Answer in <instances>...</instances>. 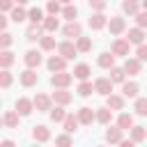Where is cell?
Segmentation results:
<instances>
[{
	"mask_svg": "<svg viewBox=\"0 0 147 147\" xmlns=\"http://www.w3.org/2000/svg\"><path fill=\"white\" fill-rule=\"evenodd\" d=\"M74 80V74H69V71H53V76H51V83H53V87H67L69 83Z\"/></svg>",
	"mask_w": 147,
	"mask_h": 147,
	"instance_id": "cell-1",
	"label": "cell"
},
{
	"mask_svg": "<svg viewBox=\"0 0 147 147\" xmlns=\"http://www.w3.org/2000/svg\"><path fill=\"white\" fill-rule=\"evenodd\" d=\"M37 80H39V74H37L32 67H28V69L21 74V85H23V87H32V85H37Z\"/></svg>",
	"mask_w": 147,
	"mask_h": 147,
	"instance_id": "cell-2",
	"label": "cell"
},
{
	"mask_svg": "<svg viewBox=\"0 0 147 147\" xmlns=\"http://www.w3.org/2000/svg\"><path fill=\"white\" fill-rule=\"evenodd\" d=\"M129 46H131V41H129V39H115L110 51H113L117 57H119V55H122V57H124V55L129 57Z\"/></svg>",
	"mask_w": 147,
	"mask_h": 147,
	"instance_id": "cell-3",
	"label": "cell"
},
{
	"mask_svg": "<svg viewBox=\"0 0 147 147\" xmlns=\"http://www.w3.org/2000/svg\"><path fill=\"white\" fill-rule=\"evenodd\" d=\"M57 53H60L62 57H67V60H74L76 53H78V48H76V44H71V41H62V44L57 46Z\"/></svg>",
	"mask_w": 147,
	"mask_h": 147,
	"instance_id": "cell-4",
	"label": "cell"
},
{
	"mask_svg": "<svg viewBox=\"0 0 147 147\" xmlns=\"http://www.w3.org/2000/svg\"><path fill=\"white\" fill-rule=\"evenodd\" d=\"M94 90H96L99 94L108 96V94L113 92V80H110V78H96V80H94Z\"/></svg>",
	"mask_w": 147,
	"mask_h": 147,
	"instance_id": "cell-5",
	"label": "cell"
},
{
	"mask_svg": "<svg viewBox=\"0 0 147 147\" xmlns=\"http://www.w3.org/2000/svg\"><path fill=\"white\" fill-rule=\"evenodd\" d=\"M64 37H69V39H78L80 37V32H83V28H80V23H76V21H69L67 25H64Z\"/></svg>",
	"mask_w": 147,
	"mask_h": 147,
	"instance_id": "cell-6",
	"label": "cell"
},
{
	"mask_svg": "<svg viewBox=\"0 0 147 147\" xmlns=\"http://www.w3.org/2000/svg\"><path fill=\"white\" fill-rule=\"evenodd\" d=\"M103 25H108V18H106L103 11H96V14L90 16V28H92V30H101Z\"/></svg>",
	"mask_w": 147,
	"mask_h": 147,
	"instance_id": "cell-7",
	"label": "cell"
},
{
	"mask_svg": "<svg viewBox=\"0 0 147 147\" xmlns=\"http://www.w3.org/2000/svg\"><path fill=\"white\" fill-rule=\"evenodd\" d=\"M124 28H126V23H124V18H122V16H113V18L108 21V30H110L113 34H122V32H124Z\"/></svg>",
	"mask_w": 147,
	"mask_h": 147,
	"instance_id": "cell-8",
	"label": "cell"
},
{
	"mask_svg": "<svg viewBox=\"0 0 147 147\" xmlns=\"http://www.w3.org/2000/svg\"><path fill=\"white\" fill-rule=\"evenodd\" d=\"M32 138H34L37 142H46V140L51 138V131H48V126H44V124H37V126L32 129Z\"/></svg>",
	"mask_w": 147,
	"mask_h": 147,
	"instance_id": "cell-9",
	"label": "cell"
},
{
	"mask_svg": "<svg viewBox=\"0 0 147 147\" xmlns=\"http://www.w3.org/2000/svg\"><path fill=\"white\" fill-rule=\"evenodd\" d=\"M124 71H126L129 76H138V74H140V60H138V57H126Z\"/></svg>",
	"mask_w": 147,
	"mask_h": 147,
	"instance_id": "cell-10",
	"label": "cell"
},
{
	"mask_svg": "<svg viewBox=\"0 0 147 147\" xmlns=\"http://www.w3.org/2000/svg\"><path fill=\"white\" fill-rule=\"evenodd\" d=\"M78 119H80V124H92V122L96 119V113H94L92 108L83 106V108L78 110Z\"/></svg>",
	"mask_w": 147,
	"mask_h": 147,
	"instance_id": "cell-11",
	"label": "cell"
},
{
	"mask_svg": "<svg viewBox=\"0 0 147 147\" xmlns=\"http://www.w3.org/2000/svg\"><path fill=\"white\" fill-rule=\"evenodd\" d=\"M53 101H55V103H60V106H67V103L71 101V94H69L64 87H57V90L53 92Z\"/></svg>",
	"mask_w": 147,
	"mask_h": 147,
	"instance_id": "cell-12",
	"label": "cell"
},
{
	"mask_svg": "<svg viewBox=\"0 0 147 147\" xmlns=\"http://www.w3.org/2000/svg\"><path fill=\"white\" fill-rule=\"evenodd\" d=\"M34 108H37L39 113L51 110V96H46V94H37V96H34Z\"/></svg>",
	"mask_w": 147,
	"mask_h": 147,
	"instance_id": "cell-13",
	"label": "cell"
},
{
	"mask_svg": "<svg viewBox=\"0 0 147 147\" xmlns=\"http://www.w3.org/2000/svg\"><path fill=\"white\" fill-rule=\"evenodd\" d=\"M18 110H7L5 115H2V124L5 126H9V129H14V126H18Z\"/></svg>",
	"mask_w": 147,
	"mask_h": 147,
	"instance_id": "cell-14",
	"label": "cell"
},
{
	"mask_svg": "<svg viewBox=\"0 0 147 147\" xmlns=\"http://www.w3.org/2000/svg\"><path fill=\"white\" fill-rule=\"evenodd\" d=\"M122 133H124V129H122V126H110V129L106 131V140H108V142H117V145H119V142H122Z\"/></svg>",
	"mask_w": 147,
	"mask_h": 147,
	"instance_id": "cell-15",
	"label": "cell"
},
{
	"mask_svg": "<svg viewBox=\"0 0 147 147\" xmlns=\"http://www.w3.org/2000/svg\"><path fill=\"white\" fill-rule=\"evenodd\" d=\"M23 60H25V64H28V67H32V69H37V67L41 64V53H37V51H28Z\"/></svg>",
	"mask_w": 147,
	"mask_h": 147,
	"instance_id": "cell-16",
	"label": "cell"
},
{
	"mask_svg": "<svg viewBox=\"0 0 147 147\" xmlns=\"http://www.w3.org/2000/svg\"><path fill=\"white\" fill-rule=\"evenodd\" d=\"M64 62H67V57H62V55H53V57H48V69L51 71H62L64 69Z\"/></svg>",
	"mask_w": 147,
	"mask_h": 147,
	"instance_id": "cell-17",
	"label": "cell"
},
{
	"mask_svg": "<svg viewBox=\"0 0 147 147\" xmlns=\"http://www.w3.org/2000/svg\"><path fill=\"white\" fill-rule=\"evenodd\" d=\"M32 108H34V101H30V99H23V96H21V99L16 101V110H18L21 115H30Z\"/></svg>",
	"mask_w": 147,
	"mask_h": 147,
	"instance_id": "cell-18",
	"label": "cell"
},
{
	"mask_svg": "<svg viewBox=\"0 0 147 147\" xmlns=\"http://www.w3.org/2000/svg\"><path fill=\"white\" fill-rule=\"evenodd\" d=\"M41 30H44V25H39V23H32V25L28 28V32H25L28 41H37V39H41Z\"/></svg>",
	"mask_w": 147,
	"mask_h": 147,
	"instance_id": "cell-19",
	"label": "cell"
},
{
	"mask_svg": "<svg viewBox=\"0 0 147 147\" xmlns=\"http://www.w3.org/2000/svg\"><path fill=\"white\" fill-rule=\"evenodd\" d=\"M115 53L110 51V53H101L99 55V67H103V69H110V67H115Z\"/></svg>",
	"mask_w": 147,
	"mask_h": 147,
	"instance_id": "cell-20",
	"label": "cell"
},
{
	"mask_svg": "<svg viewBox=\"0 0 147 147\" xmlns=\"http://www.w3.org/2000/svg\"><path fill=\"white\" fill-rule=\"evenodd\" d=\"M41 25H44V30H46V32H55V30L60 28V21L55 18V14H48V16L44 18V23H41Z\"/></svg>",
	"mask_w": 147,
	"mask_h": 147,
	"instance_id": "cell-21",
	"label": "cell"
},
{
	"mask_svg": "<svg viewBox=\"0 0 147 147\" xmlns=\"http://www.w3.org/2000/svg\"><path fill=\"white\" fill-rule=\"evenodd\" d=\"M126 39H129L131 44H142V39H145V32H142V28H140V25H138V28H131Z\"/></svg>",
	"mask_w": 147,
	"mask_h": 147,
	"instance_id": "cell-22",
	"label": "cell"
},
{
	"mask_svg": "<svg viewBox=\"0 0 147 147\" xmlns=\"http://www.w3.org/2000/svg\"><path fill=\"white\" fill-rule=\"evenodd\" d=\"M62 124H64V131H67V133H74V131H76V126L80 124V119H78V115H67Z\"/></svg>",
	"mask_w": 147,
	"mask_h": 147,
	"instance_id": "cell-23",
	"label": "cell"
},
{
	"mask_svg": "<svg viewBox=\"0 0 147 147\" xmlns=\"http://www.w3.org/2000/svg\"><path fill=\"white\" fill-rule=\"evenodd\" d=\"M110 117H113V108H110V106H106V108H99V110H96V122L108 124V122H110Z\"/></svg>",
	"mask_w": 147,
	"mask_h": 147,
	"instance_id": "cell-24",
	"label": "cell"
},
{
	"mask_svg": "<svg viewBox=\"0 0 147 147\" xmlns=\"http://www.w3.org/2000/svg\"><path fill=\"white\" fill-rule=\"evenodd\" d=\"M90 74H92V71H90L87 64H76V67H74V76H76L78 80H87Z\"/></svg>",
	"mask_w": 147,
	"mask_h": 147,
	"instance_id": "cell-25",
	"label": "cell"
},
{
	"mask_svg": "<svg viewBox=\"0 0 147 147\" xmlns=\"http://www.w3.org/2000/svg\"><path fill=\"white\" fill-rule=\"evenodd\" d=\"M138 83H124L122 85V94L124 96H129V99H133V96H138Z\"/></svg>",
	"mask_w": 147,
	"mask_h": 147,
	"instance_id": "cell-26",
	"label": "cell"
},
{
	"mask_svg": "<svg viewBox=\"0 0 147 147\" xmlns=\"http://www.w3.org/2000/svg\"><path fill=\"white\" fill-rule=\"evenodd\" d=\"M106 106H110L113 110H122V108H124V99H122V96H117V94H108Z\"/></svg>",
	"mask_w": 147,
	"mask_h": 147,
	"instance_id": "cell-27",
	"label": "cell"
},
{
	"mask_svg": "<svg viewBox=\"0 0 147 147\" xmlns=\"http://www.w3.org/2000/svg\"><path fill=\"white\" fill-rule=\"evenodd\" d=\"M138 7H140L138 0H124V2H122V11H124V14H131V16L138 14Z\"/></svg>",
	"mask_w": 147,
	"mask_h": 147,
	"instance_id": "cell-28",
	"label": "cell"
},
{
	"mask_svg": "<svg viewBox=\"0 0 147 147\" xmlns=\"http://www.w3.org/2000/svg\"><path fill=\"white\" fill-rule=\"evenodd\" d=\"M25 18H28V11H25L21 5H16V7L11 9V21H14V23H21V21H25Z\"/></svg>",
	"mask_w": 147,
	"mask_h": 147,
	"instance_id": "cell-29",
	"label": "cell"
},
{
	"mask_svg": "<svg viewBox=\"0 0 147 147\" xmlns=\"http://www.w3.org/2000/svg\"><path fill=\"white\" fill-rule=\"evenodd\" d=\"M48 115H51V119H53V122H64V117H67V113L62 110V106H60V103H57L55 108H51V110H48Z\"/></svg>",
	"mask_w": 147,
	"mask_h": 147,
	"instance_id": "cell-30",
	"label": "cell"
},
{
	"mask_svg": "<svg viewBox=\"0 0 147 147\" xmlns=\"http://www.w3.org/2000/svg\"><path fill=\"white\" fill-rule=\"evenodd\" d=\"M76 48H78V53H87V51L92 48L90 37H78V39H76Z\"/></svg>",
	"mask_w": 147,
	"mask_h": 147,
	"instance_id": "cell-31",
	"label": "cell"
},
{
	"mask_svg": "<svg viewBox=\"0 0 147 147\" xmlns=\"http://www.w3.org/2000/svg\"><path fill=\"white\" fill-rule=\"evenodd\" d=\"M11 62H14V53H9V51L5 48V51L0 53V67H2V69H9Z\"/></svg>",
	"mask_w": 147,
	"mask_h": 147,
	"instance_id": "cell-32",
	"label": "cell"
},
{
	"mask_svg": "<svg viewBox=\"0 0 147 147\" xmlns=\"http://www.w3.org/2000/svg\"><path fill=\"white\" fill-rule=\"evenodd\" d=\"M124 76H126L124 69H119V67H110V80H113V83H124Z\"/></svg>",
	"mask_w": 147,
	"mask_h": 147,
	"instance_id": "cell-33",
	"label": "cell"
},
{
	"mask_svg": "<svg viewBox=\"0 0 147 147\" xmlns=\"http://www.w3.org/2000/svg\"><path fill=\"white\" fill-rule=\"evenodd\" d=\"M117 126H122L124 131H126V129H131V126H133V117H131L129 113H122V115L117 117Z\"/></svg>",
	"mask_w": 147,
	"mask_h": 147,
	"instance_id": "cell-34",
	"label": "cell"
},
{
	"mask_svg": "<svg viewBox=\"0 0 147 147\" xmlns=\"http://www.w3.org/2000/svg\"><path fill=\"white\" fill-rule=\"evenodd\" d=\"M131 138H133L136 142H142V140L147 138V131H145V126H131Z\"/></svg>",
	"mask_w": 147,
	"mask_h": 147,
	"instance_id": "cell-35",
	"label": "cell"
},
{
	"mask_svg": "<svg viewBox=\"0 0 147 147\" xmlns=\"http://www.w3.org/2000/svg\"><path fill=\"white\" fill-rule=\"evenodd\" d=\"M28 18H30L32 23H44V11H41L39 7H32V9L28 11Z\"/></svg>",
	"mask_w": 147,
	"mask_h": 147,
	"instance_id": "cell-36",
	"label": "cell"
},
{
	"mask_svg": "<svg viewBox=\"0 0 147 147\" xmlns=\"http://www.w3.org/2000/svg\"><path fill=\"white\" fill-rule=\"evenodd\" d=\"M92 92H96L92 83H87V80H83V83L78 85V94H80V96H90Z\"/></svg>",
	"mask_w": 147,
	"mask_h": 147,
	"instance_id": "cell-37",
	"label": "cell"
},
{
	"mask_svg": "<svg viewBox=\"0 0 147 147\" xmlns=\"http://www.w3.org/2000/svg\"><path fill=\"white\" fill-rule=\"evenodd\" d=\"M62 16H64V18H67V21H74V18H76V16H78V9H76V7H74V5H67V7H64V9H62Z\"/></svg>",
	"mask_w": 147,
	"mask_h": 147,
	"instance_id": "cell-38",
	"label": "cell"
},
{
	"mask_svg": "<svg viewBox=\"0 0 147 147\" xmlns=\"http://www.w3.org/2000/svg\"><path fill=\"white\" fill-rule=\"evenodd\" d=\"M133 110H136L138 115H142V117H145V115H147V99H138V101H136V106H133Z\"/></svg>",
	"mask_w": 147,
	"mask_h": 147,
	"instance_id": "cell-39",
	"label": "cell"
},
{
	"mask_svg": "<svg viewBox=\"0 0 147 147\" xmlns=\"http://www.w3.org/2000/svg\"><path fill=\"white\" fill-rule=\"evenodd\" d=\"M39 41H41V48H44V51H53V48H55V39H53V37H41Z\"/></svg>",
	"mask_w": 147,
	"mask_h": 147,
	"instance_id": "cell-40",
	"label": "cell"
},
{
	"mask_svg": "<svg viewBox=\"0 0 147 147\" xmlns=\"http://www.w3.org/2000/svg\"><path fill=\"white\" fill-rule=\"evenodd\" d=\"M0 85H2L5 90H7L9 85H11V74H9L7 69H2V74H0Z\"/></svg>",
	"mask_w": 147,
	"mask_h": 147,
	"instance_id": "cell-41",
	"label": "cell"
},
{
	"mask_svg": "<svg viewBox=\"0 0 147 147\" xmlns=\"http://www.w3.org/2000/svg\"><path fill=\"white\" fill-rule=\"evenodd\" d=\"M46 11L48 14H60V2H55V0H48V5H46Z\"/></svg>",
	"mask_w": 147,
	"mask_h": 147,
	"instance_id": "cell-42",
	"label": "cell"
},
{
	"mask_svg": "<svg viewBox=\"0 0 147 147\" xmlns=\"http://www.w3.org/2000/svg\"><path fill=\"white\" fill-rule=\"evenodd\" d=\"M87 2H90V7L94 11H103L106 9V0H87Z\"/></svg>",
	"mask_w": 147,
	"mask_h": 147,
	"instance_id": "cell-43",
	"label": "cell"
},
{
	"mask_svg": "<svg viewBox=\"0 0 147 147\" xmlns=\"http://www.w3.org/2000/svg\"><path fill=\"white\" fill-rule=\"evenodd\" d=\"M136 23H138L140 28H147V9H145V11H138V14H136Z\"/></svg>",
	"mask_w": 147,
	"mask_h": 147,
	"instance_id": "cell-44",
	"label": "cell"
},
{
	"mask_svg": "<svg viewBox=\"0 0 147 147\" xmlns=\"http://www.w3.org/2000/svg\"><path fill=\"white\" fill-rule=\"evenodd\" d=\"M136 55H138L140 62H147V46H145V44H138V53H136Z\"/></svg>",
	"mask_w": 147,
	"mask_h": 147,
	"instance_id": "cell-45",
	"label": "cell"
},
{
	"mask_svg": "<svg viewBox=\"0 0 147 147\" xmlns=\"http://www.w3.org/2000/svg\"><path fill=\"white\" fill-rule=\"evenodd\" d=\"M55 145H60V147H69V145H71V138H69V136H57V138H55Z\"/></svg>",
	"mask_w": 147,
	"mask_h": 147,
	"instance_id": "cell-46",
	"label": "cell"
},
{
	"mask_svg": "<svg viewBox=\"0 0 147 147\" xmlns=\"http://www.w3.org/2000/svg\"><path fill=\"white\" fill-rule=\"evenodd\" d=\"M9 44H11V34H9V32H2V37H0V46L7 48Z\"/></svg>",
	"mask_w": 147,
	"mask_h": 147,
	"instance_id": "cell-47",
	"label": "cell"
},
{
	"mask_svg": "<svg viewBox=\"0 0 147 147\" xmlns=\"http://www.w3.org/2000/svg\"><path fill=\"white\" fill-rule=\"evenodd\" d=\"M0 9L2 11H11L14 9V0H0Z\"/></svg>",
	"mask_w": 147,
	"mask_h": 147,
	"instance_id": "cell-48",
	"label": "cell"
},
{
	"mask_svg": "<svg viewBox=\"0 0 147 147\" xmlns=\"http://www.w3.org/2000/svg\"><path fill=\"white\" fill-rule=\"evenodd\" d=\"M133 142H136L133 138H131V140H124V138H122V142H119V145H122V147H133Z\"/></svg>",
	"mask_w": 147,
	"mask_h": 147,
	"instance_id": "cell-49",
	"label": "cell"
},
{
	"mask_svg": "<svg viewBox=\"0 0 147 147\" xmlns=\"http://www.w3.org/2000/svg\"><path fill=\"white\" fill-rule=\"evenodd\" d=\"M0 28H2V30L7 28V16H0Z\"/></svg>",
	"mask_w": 147,
	"mask_h": 147,
	"instance_id": "cell-50",
	"label": "cell"
},
{
	"mask_svg": "<svg viewBox=\"0 0 147 147\" xmlns=\"http://www.w3.org/2000/svg\"><path fill=\"white\" fill-rule=\"evenodd\" d=\"M14 2H16V5H25L28 0H14Z\"/></svg>",
	"mask_w": 147,
	"mask_h": 147,
	"instance_id": "cell-51",
	"label": "cell"
},
{
	"mask_svg": "<svg viewBox=\"0 0 147 147\" xmlns=\"http://www.w3.org/2000/svg\"><path fill=\"white\" fill-rule=\"evenodd\" d=\"M60 2H64V5H69V2H71V0H60Z\"/></svg>",
	"mask_w": 147,
	"mask_h": 147,
	"instance_id": "cell-52",
	"label": "cell"
},
{
	"mask_svg": "<svg viewBox=\"0 0 147 147\" xmlns=\"http://www.w3.org/2000/svg\"><path fill=\"white\" fill-rule=\"evenodd\" d=\"M142 7H145V9H147V0H142Z\"/></svg>",
	"mask_w": 147,
	"mask_h": 147,
	"instance_id": "cell-53",
	"label": "cell"
}]
</instances>
